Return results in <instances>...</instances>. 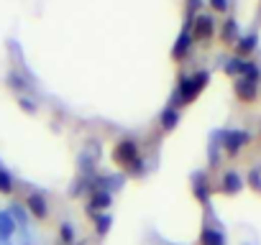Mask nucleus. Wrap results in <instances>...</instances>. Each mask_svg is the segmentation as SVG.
I'll return each mask as SVG.
<instances>
[{"instance_id": "nucleus-3", "label": "nucleus", "mask_w": 261, "mask_h": 245, "mask_svg": "<svg viewBox=\"0 0 261 245\" xmlns=\"http://www.w3.org/2000/svg\"><path fill=\"white\" fill-rule=\"evenodd\" d=\"M223 74H228L230 79H238V77H258L261 79V67L251 59H241V56H228L223 64H220Z\"/></svg>"}, {"instance_id": "nucleus-21", "label": "nucleus", "mask_w": 261, "mask_h": 245, "mask_svg": "<svg viewBox=\"0 0 261 245\" xmlns=\"http://www.w3.org/2000/svg\"><path fill=\"white\" fill-rule=\"evenodd\" d=\"M205 3L210 6L213 13H220V16H225L233 8V0H205Z\"/></svg>"}, {"instance_id": "nucleus-20", "label": "nucleus", "mask_w": 261, "mask_h": 245, "mask_svg": "<svg viewBox=\"0 0 261 245\" xmlns=\"http://www.w3.org/2000/svg\"><path fill=\"white\" fill-rule=\"evenodd\" d=\"M6 79H8V84H11L13 89H21V92H26V89H29V84H26L23 74H21V72H16V69H11Z\"/></svg>"}, {"instance_id": "nucleus-4", "label": "nucleus", "mask_w": 261, "mask_h": 245, "mask_svg": "<svg viewBox=\"0 0 261 245\" xmlns=\"http://www.w3.org/2000/svg\"><path fill=\"white\" fill-rule=\"evenodd\" d=\"M139 159H141V146H139L134 138H120V141L115 143V148H113V161H115L123 171L130 169Z\"/></svg>"}, {"instance_id": "nucleus-10", "label": "nucleus", "mask_w": 261, "mask_h": 245, "mask_svg": "<svg viewBox=\"0 0 261 245\" xmlns=\"http://www.w3.org/2000/svg\"><path fill=\"white\" fill-rule=\"evenodd\" d=\"M233 51H236V56H241V59H251V54L258 51V31L241 34V39L236 41Z\"/></svg>"}, {"instance_id": "nucleus-22", "label": "nucleus", "mask_w": 261, "mask_h": 245, "mask_svg": "<svg viewBox=\"0 0 261 245\" xmlns=\"http://www.w3.org/2000/svg\"><path fill=\"white\" fill-rule=\"evenodd\" d=\"M92 220H95V230L100 232V235H105L108 230H110V217L108 215H90Z\"/></svg>"}, {"instance_id": "nucleus-1", "label": "nucleus", "mask_w": 261, "mask_h": 245, "mask_svg": "<svg viewBox=\"0 0 261 245\" xmlns=\"http://www.w3.org/2000/svg\"><path fill=\"white\" fill-rule=\"evenodd\" d=\"M207 84H210V72H207V69H197L195 74H182L179 82H177V87L172 89L167 105L182 110V107L192 105V102L202 95V89H205Z\"/></svg>"}, {"instance_id": "nucleus-2", "label": "nucleus", "mask_w": 261, "mask_h": 245, "mask_svg": "<svg viewBox=\"0 0 261 245\" xmlns=\"http://www.w3.org/2000/svg\"><path fill=\"white\" fill-rule=\"evenodd\" d=\"M220 133V146H223V154L228 159H236L248 143H251V133L246 128H218Z\"/></svg>"}, {"instance_id": "nucleus-7", "label": "nucleus", "mask_w": 261, "mask_h": 245, "mask_svg": "<svg viewBox=\"0 0 261 245\" xmlns=\"http://www.w3.org/2000/svg\"><path fill=\"white\" fill-rule=\"evenodd\" d=\"M233 95L241 102H246V105L256 102L258 95H261V79L258 77H238V79H233Z\"/></svg>"}, {"instance_id": "nucleus-17", "label": "nucleus", "mask_w": 261, "mask_h": 245, "mask_svg": "<svg viewBox=\"0 0 261 245\" xmlns=\"http://www.w3.org/2000/svg\"><path fill=\"white\" fill-rule=\"evenodd\" d=\"M205 0H185V26L182 28H192V21L202 13Z\"/></svg>"}, {"instance_id": "nucleus-8", "label": "nucleus", "mask_w": 261, "mask_h": 245, "mask_svg": "<svg viewBox=\"0 0 261 245\" xmlns=\"http://www.w3.org/2000/svg\"><path fill=\"white\" fill-rule=\"evenodd\" d=\"M243 187H246V179H243L236 169H228V171L220 176L218 192H220V194H225V197H236V194H241V192H243Z\"/></svg>"}, {"instance_id": "nucleus-18", "label": "nucleus", "mask_w": 261, "mask_h": 245, "mask_svg": "<svg viewBox=\"0 0 261 245\" xmlns=\"http://www.w3.org/2000/svg\"><path fill=\"white\" fill-rule=\"evenodd\" d=\"M246 187H251L253 192L261 194V166H251L246 174Z\"/></svg>"}, {"instance_id": "nucleus-13", "label": "nucleus", "mask_w": 261, "mask_h": 245, "mask_svg": "<svg viewBox=\"0 0 261 245\" xmlns=\"http://www.w3.org/2000/svg\"><path fill=\"white\" fill-rule=\"evenodd\" d=\"M179 120H182V110H177V107H172V105H164V110L159 112V126H162L164 133L174 131V128L179 126Z\"/></svg>"}, {"instance_id": "nucleus-9", "label": "nucleus", "mask_w": 261, "mask_h": 245, "mask_svg": "<svg viewBox=\"0 0 261 245\" xmlns=\"http://www.w3.org/2000/svg\"><path fill=\"white\" fill-rule=\"evenodd\" d=\"M218 36L225 46H236V41L241 39V23L233 16H225V21L218 26Z\"/></svg>"}, {"instance_id": "nucleus-23", "label": "nucleus", "mask_w": 261, "mask_h": 245, "mask_svg": "<svg viewBox=\"0 0 261 245\" xmlns=\"http://www.w3.org/2000/svg\"><path fill=\"white\" fill-rule=\"evenodd\" d=\"M18 105H21L29 115H36V112H39V107L34 105V100H31V97H26V95H21V97H18Z\"/></svg>"}, {"instance_id": "nucleus-12", "label": "nucleus", "mask_w": 261, "mask_h": 245, "mask_svg": "<svg viewBox=\"0 0 261 245\" xmlns=\"http://www.w3.org/2000/svg\"><path fill=\"white\" fill-rule=\"evenodd\" d=\"M205 156H207V166L210 169H218L220 164H223V146H220V133L218 131H213L210 133V143H207V148H205Z\"/></svg>"}, {"instance_id": "nucleus-16", "label": "nucleus", "mask_w": 261, "mask_h": 245, "mask_svg": "<svg viewBox=\"0 0 261 245\" xmlns=\"http://www.w3.org/2000/svg\"><path fill=\"white\" fill-rule=\"evenodd\" d=\"M26 207L31 209V215H34V217H46V215H49L46 197H44V194H39V192H34V194H29V197H26Z\"/></svg>"}, {"instance_id": "nucleus-6", "label": "nucleus", "mask_w": 261, "mask_h": 245, "mask_svg": "<svg viewBox=\"0 0 261 245\" xmlns=\"http://www.w3.org/2000/svg\"><path fill=\"white\" fill-rule=\"evenodd\" d=\"M190 187H192V194H195V199L202 204V207H210V197H213V179H210V174L205 171V169H197V171H192V176H190Z\"/></svg>"}, {"instance_id": "nucleus-11", "label": "nucleus", "mask_w": 261, "mask_h": 245, "mask_svg": "<svg viewBox=\"0 0 261 245\" xmlns=\"http://www.w3.org/2000/svg\"><path fill=\"white\" fill-rule=\"evenodd\" d=\"M192 46H195V39H192L190 28H182L179 36H177V41H174V46H172V59L174 62H185L190 56Z\"/></svg>"}, {"instance_id": "nucleus-24", "label": "nucleus", "mask_w": 261, "mask_h": 245, "mask_svg": "<svg viewBox=\"0 0 261 245\" xmlns=\"http://www.w3.org/2000/svg\"><path fill=\"white\" fill-rule=\"evenodd\" d=\"M0 230H3L6 235H8V232H13V220H11V217H8L6 212L0 215Z\"/></svg>"}, {"instance_id": "nucleus-15", "label": "nucleus", "mask_w": 261, "mask_h": 245, "mask_svg": "<svg viewBox=\"0 0 261 245\" xmlns=\"http://www.w3.org/2000/svg\"><path fill=\"white\" fill-rule=\"evenodd\" d=\"M200 242L202 245H225V235L223 230L215 225H202V235H200Z\"/></svg>"}, {"instance_id": "nucleus-14", "label": "nucleus", "mask_w": 261, "mask_h": 245, "mask_svg": "<svg viewBox=\"0 0 261 245\" xmlns=\"http://www.w3.org/2000/svg\"><path fill=\"white\" fill-rule=\"evenodd\" d=\"M110 202H113V194H110V192H105V189H95V192L90 194V202H87V215H95V212L108 209Z\"/></svg>"}, {"instance_id": "nucleus-5", "label": "nucleus", "mask_w": 261, "mask_h": 245, "mask_svg": "<svg viewBox=\"0 0 261 245\" xmlns=\"http://www.w3.org/2000/svg\"><path fill=\"white\" fill-rule=\"evenodd\" d=\"M190 34H192L195 44H207V41H213V39H215V34H218V21H215V16L202 11V13L192 21Z\"/></svg>"}, {"instance_id": "nucleus-19", "label": "nucleus", "mask_w": 261, "mask_h": 245, "mask_svg": "<svg viewBox=\"0 0 261 245\" xmlns=\"http://www.w3.org/2000/svg\"><path fill=\"white\" fill-rule=\"evenodd\" d=\"M13 176H11V171L6 169V166H0V194H11L13 192Z\"/></svg>"}]
</instances>
